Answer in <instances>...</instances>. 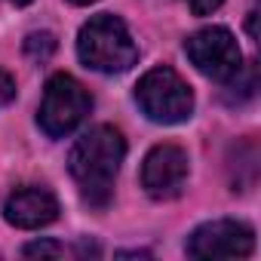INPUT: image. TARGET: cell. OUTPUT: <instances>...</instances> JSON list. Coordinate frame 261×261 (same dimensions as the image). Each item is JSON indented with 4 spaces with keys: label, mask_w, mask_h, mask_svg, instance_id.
<instances>
[{
    "label": "cell",
    "mask_w": 261,
    "mask_h": 261,
    "mask_svg": "<svg viewBox=\"0 0 261 261\" xmlns=\"http://www.w3.org/2000/svg\"><path fill=\"white\" fill-rule=\"evenodd\" d=\"M123 157H126V139L120 129L108 123L89 129L83 139H77V145L68 154V169L80 188L83 203H89L92 209H105L111 203Z\"/></svg>",
    "instance_id": "6da1fadb"
},
{
    "label": "cell",
    "mask_w": 261,
    "mask_h": 261,
    "mask_svg": "<svg viewBox=\"0 0 261 261\" xmlns=\"http://www.w3.org/2000/svg\"><path fill=\"white\" fill-rule=\"evenodd\" d=\"M77 56L86 68L98 74H123L139 62V46L120 16L101 13L80 28Z\"/></svg>",
    "instance_id": "7a4b0ae2"
},
{
    "label": "cell",
    "mask_w": 261,
    "mask_h": 261,
    "mask_svg": "<svg viewBox=\"0 0 261 261\" xmlns=\"http://www.w3.org/2000/svg\"><path fill=\"white\" fill-rule=\"evenodd\" d=\"M92 95L71 74H53L43 86V98L37 108V123L49 139H65L89 117Z\"/></svg>",
    "instance_id": "3957f363"
},
{
    "label": "cell",
    "mask_w": 261,
    "mask_h": 261,
    "mask_svg": "<svg viewBox=\"0 0 261 261\" xmlns=\"http://www.w3.org/2000/svg\"><path fill=\"white\" fill-rule=\"evenodd\" d=\"M136 101L148 120L163 126L185 123L194 114V92L169 65L142 74V80L136 83Z\"/></svg>",
    "instance_id": "277c9868"
},
{
    "label": "cell",
    "mask_w": 261,
    "mask_h": 261,
    "mask_svg": "<svg viewBox=\"0 0 261 261\" xmlns=\"http://www.w3.org/2000/svg\"><path fill=\"white\" fill-rule=\"evenodd\" d=\"M185 53L194 68L215 83H230L243 71V53L237 46V37L221 25L194 31L185 40Z\"/></svg>",
    "instance_id": "5b68a950"
},
{
    "label": "cell",
    "mask_w": 261,
    "mask_h": 261,
    "mask_svg": "<svg viewBox=\"0 0 261 261\" xmlns=\"http://www.w3.org/2000/svg\"><path fill=\"white\" fill-rule=\"evenodd\" d=\"M185 252L191 258H249L255 252V230L237 218H215L188 237Z\"/></svg>",
    "instance_id": "8992f818"
},
{
    "label": "cell",
    "mask_w": 261,
    "mask_h": 261,
    "mask_svg": "<svg viewBox=\"0 0 261 261\" xmlns=\"http://www.w3.org/2000/svg\"><path fill=\"white\" fill-rule=\"evenodd\" d=\"M188 185V154L178 145H154L142 163V188L154 200H175Z\"/></svg>",
    "instance_id": "52a82bcc"
},
{
    "label": "cell",
    "mask_w": 261,
    "mask_h": 261,
    "mask_svg": "<svg viewBox=\"0 0 261 261\" xmlns=\"http://www.w3.org/2000/svg\"><path fill=\"white\" fill-rule=\"evenodd\" d=\"M4 218L13 227L37 230V227H46L59 218V200H56L53 191L37 188V185L16 188L4 203Z\"/></svg>",
    "instance_id": "ba28073f"
},
{
    "label": "cell",
    "mask_w": 261,
    "mask_h": 261,
    "mask_svg": "<svg viewBox=\"0 0 261 261\" xmlns=\"http://www.w3.org/2000/svg\"><path fill=\"white\" fill-rule=\"evenodd\" d=\"M56 49H59V40H56L53 31H34V34L25 37V56L31 62H37V65L49 62L56 56Z\"/></svg>",
    "instance_id": "9c48e42d"
},
{
    "label": "cell",
    "mask_w": 261,
    "mask_h": 261,
    "mask_svg": "<svg viewBox=\"0 0 261 261\" xmlns=\"http://www.w3.org/2000/svg\"><path fill=\"white\" fill-rule=\"evenodd\" d=\"M22 255L25 258H62V255H68V249L56 240H34L22 249Z\"/></svg>",
    "instance_id": "30bf717a"
},
{
    "label": "cell",
    "mask_w": 261,
    "mask_h": 261,
    "mask_svg": "<svg viewBox=\"0 0 261 261\" xmlns=\"http://www.w3.org/2000/svg\"><path fill=\"white\" fill-rule=\"evenodd\" d=\"M16 98V77L10 71H0V108H7Z\"/></svg>",
    "instance_id": "8fae6325"
},
{
    "label": "cell",
    "mask_w": 261,
    "mask_h": 261,
    "mask_svg": "<svg viewBox=\"0 0 261 261\" xmlns=\"http://www.w3.org/2000/svg\"><path fill=\"white\" fill-rule=\"evenodd\" d=\"M185 4H188V10H191L194 16H212V13L224 4V0H185Z\"/></svg>",
    "instance_id": "7c38bea8"
},
{
    "label": "cell",
    "mask_w": 261,
    "mask_h": 261,
    "mask_svg": "<svg viewBox=\"0 0 261 261\" xmlns=\"http://www.w3.org/2000/svg\"><path fill=\"white\" fill-rule=\"evenodd\" d=\"M255 16H258V13L252 10V13H249V22H246V28H249V37H258V31H255Z\"/></svg>",
    "instance_id": "4fadbf2b"
},
{
    "label": "cell",
    "mask_w": 261,
    "mask_h": 261,
    "mask_svg": "<svg viewBox=\"0 0 261 261\" xmlns=\"http://www.w3.org/2000/svg\"><path fill=\"white\" fill-rule=\"evenodd\" d=\"M68 4H74V7H89V4H95V0H68Z\"/></svg>",
    "instance_id": "5bb4252c"
},
{
    "label": "cell",
    "mask_w": 261,
    "mask_h": 261,
    "mask_svg": "<svg viewBox=\"0 0 261 261\" xmlns=\"http://www.w3.org/2000/svg\"><path fill=\"white\" fill-rule=\"evenodd\" d=\"M16 7H28V4H34V0H13Z\"/></svg>",
    "instance_id": "9a60e30c"
}]
</instances>
